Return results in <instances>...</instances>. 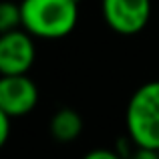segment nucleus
Returning a JSON list of instances; mask_svg holds the SVG:
<instances>
[{"instance_id":"nucleus-10","label":"nucleus","mask_w":159,"mask_h":159,"mask_svg":"<svg viewBox=\"0 0 159 159\" xmlns=\"http://www.w3.org/2000/svg\"><path fill=\"white\" fill-rule=\"evenodd\" d=\"M129 159H159V151L157 149H149V147H137V151Z\"/></svg>"},{"instance_id":"nucleus-7","label":"nucleus","mask_w":159,"mask_h":159,"mask_svg":"<svg viewBox=\"0 0 159 159\" xmlns=\"http://www.w3.org/2000/svg\"><path fill=\"white\" fill-rule=\"evenodd\" d=\"M16 26H22V12H20V4H14V2L0 4V32L14 30Z\"/></svg>"},{"instance_id":"nucleus-4","label":"nucleus","mask_w":159,"mask_h":159,"mask_svg":"<svg viewBox=\"0 0 159 159\" xmlns=\"http://www.w3.org/2000/svg\"><path fill=\"white\" fill-rule=\"evenodd\" d=\"M36 57L32 34L28 30H8L0 36V73L26 75Z\"/></svg>"},{"instance_id":"nucleus-2","label":"nucleus","mask_w":159,"mask_h":159,"mask_svg":"<svg viewBox=\"0 0 159 159\" xmlns=\"http://www.w3.org/2000/svg\"><path fill=\"white\" fill-rule=\"evenodd\" d=\"M127 131L137 147L159 151V81L141 85L127 105Z\"/></svg>"},{"instance_id":"nucleus-3","label":"nucleus","mask_w":159,"mask_h":159,"mask_svg":"<svg viewBox=\"0 0 159 159\" xmlns=\"http://www.w3.org/2000/svg\"><path fill=\"white\" fill-rule=\"evenodd\" d=\"M151 0H103V18L119 34H137L149 22Z\"/></svg>"},{"instance_id":"nucleus-9","label":"nucleus","mask_w":159,"mask_h":159,"mask_svg":"<svg viewBox=\"0 0 159 159\" xmlns=\"http://www.w3.org/2000/svg\"><path fill=\"white\" fill-rule=\"evenodd\" d=\"M83 159H123V155H119L117 151H111V149H93Z\"/></svg>"},{"instance_id":"nucleus-5","label":"nucleus","mask_w":159,"mask_h":159,"mask_svg":"<svg viewBox=\"0 0 159 159\" xmlns=\"http://www.w3.org/2000/svg\"><path fill=\"white\" fill-rule=\"evenodd\" d=\"M39 103V89L26 75H2L0 79V111L10 117L28 115Z\"/></svg>"},{"instance_id":"nucleus-8","label":"nucleus","mask_w":159,"mask_h":159,"mask_svg":"<svg viewBox=\"0 0 159 159\" xmlns=\"http://www.w3.org/2000/svg\"><path fill=\"white\" fill-rule=\"evenodd\" d=\"M14 117H10L8 113L0 111V145H4L8 141V133H10V121Z\"/></svg>"},{"instance_id":"nucleus-6","label":"nucleus","mask_w":159,"mask_h":159,"mask_svg":"<svg viewBox=\"0 0 159 159\" xmlns=\"http://www.w3.org/2000/svg\"><path fill=\"white\" fill-rule=\"evenodd\" d=\"M83 131V117L75 109L62 107L51 119V135L58 143H70Z\"/></svg>"},{"instance_id":"nucleus-1","label":"nucleus","mask_w":159,"mask_h":159,"mask_svg":"<svg viewBox=\"0 0 159 159\" xmlns=\"http://www.w3.org/2000/svg\"><path fill=\"white\" fill-rule=\"evenodd\" d=\"M22 28L39 39H62L79 20V0H22Z\"/></svg>"}]
</instances>
